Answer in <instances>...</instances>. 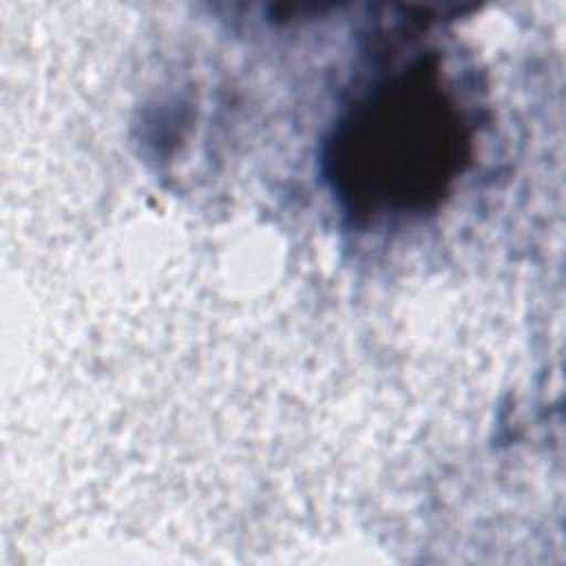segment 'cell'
I'll list each match as a JSON object with an SVG mask.
<instances>
[{
    "mask_svg": "<svg viewBox=\"0 0 566 566\" xmlns=\"http://www.w3.org/2000/svg\"><path fill=\"white\" fill-rule=\"evenodd\" d=\"M473 124L436 60H416L360 95L323 153L340 206L360 221L436 208L467 170Z\"/></svg>",
    "mask_w": 566,
    "mask_h": 566,
    "instance_id": "6da1fadb",
    "label": "cell"
}]
</instances>
